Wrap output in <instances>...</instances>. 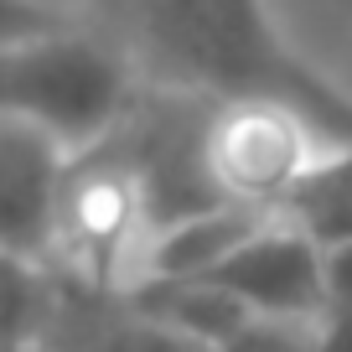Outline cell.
Segmentation results:
<instances>
[{
  "mask_svg": "<svg viewBox=\"0 0 352 352\" xmlns=\"http://www.w3.org/2000/svg\"><path fill=\"white\" fill-rule=\"evenodd\" d=\"M120 47L140 83L202 104H275L352 151V94L275 26L264 0H120Z\"/></svg>",
  "mask_w": 352,
  "mask_h": 352,
  "instance_id": "6da1fadb",
  "label": "cell"
},
{
  "mask_svg": "<svg viewBox=\"0 0 352 352\" xmlns=\"http://www.w3.org/2000/svg\"><path fill=\"white\" fill-rule=\"evenodd\" d=\"M135 94L140 73L114 36H94L73 21L0 47V120L47 135L67 155L109 140Z\"/></svg>",
  "mask_w": 352,
  "mask_h": 352,
  "instance_id": "7a4b0ae2",
  "label": "cell"
},
{
  "mask_svg": "<svg viewBox=\"0 0 352 352\" xmlns=\"http://www.w3.org/2000/svg\"><path fill=\"white\" fill-rule=\"evenodd\" d=\"M337 155L300 114L275 104H212L202 124V171L223 208L280 218L306 176Z\"/></svg>",
  "mask_w": 352,
  "mask_h": 352,
  "instance_id": "3957f363",
  "label": "cell"
},
{
  "mask_svg": "<svg viewBox=\"0 0 352 352\" xmlns=\"http://www.w3.org/2000/svg\"><path fill=\"white\" fill-rule=\"evenodd\" d=\"M151 233V212H145L130 166L109 145L73 155L63 197H57L52 259H63L94 290H130L140 280Z\"/></svg>",
  "mask_w": 352,
  "mask_h": 352,
  "instance_id": "277c9868",
  "label": "cell"
},
{
  "mask_svg": "<svg viewBox=\"0 0 352 352\" xmlns=\"http://www.w3.org/2000/svg\"><path fill=\"white\" fill-rule=\"evenodd\" d=\"M218 290H228L243 306V316L259 321H311L321 316V296H327V275H321V249L296 218H259L233 254L212 270Z\"/></svg>",
  "mask_w": 352,
  "mask_h": 352,
  "instance_id": "5b68a950",
  "label": "cell"
},
{
  "mask_svg": "<svg viewBox=\"0 0 352 352\" xmlns=\"http://www.w3.org/2000/svg\"><path fill=\"white\" fill-rule=\"evenodd\" d=\"M73 155L47 135L0 120V259L42 264L52 259V223Z\"/></svg>",
  "mask_w": 352,
  "mask_h": 352,
  "instance_id": "8992f818",
  "label": "cell"
},
{
  "mask_svg": "<svg viewBox=\"0 0 352 352\" xmlns=\"http://www.w3.org/2000/svg\"><path fill=\"white\" fill-rule=\"evenodd\" d=\"M42 316L32 264L0 259V347H32V327Z\"/></svg>",
  "mask_w": 352,
  "mask_h": 352,
  "instance_id": "52a82bcc",
  "label": "cell"
},
{
  "mask_svg": "<svg viewBox=\"0 0 352 352\" xmlns=\"http://www.w3.org/2000/svg\"><path fill=\"white\" fill-rule=\"evenodd\" d=\"M94 352H212V347H197V342L176 337V331L155 327L145 316H124V321H109V327L94 337Z\"/></svg>",
  "mask_w": 352,
  "mask_h": 352,
  "instance_id": "ba28073f",
  "label": "cell"
},
{
  "mask_svg": "<svg viewBox=\"0 0 352 352\" xmlns=\"http://www.w3.org/2000/svg\"><path fill=\"white\" fill-rule=\"evenodd\" d=\"M218 352H316V327L311 321H259V316H249Z\"/></svg>",
  "mask_w": 352,
  "mask_h": 352,
  "instance_id": "9c48e42d",
  "label": "cell"
},
{
  "mask_svg": "<svg viewBox=\"0 0 352 352\" xmlns=\"http://www.w3.org/2000/svg\"><path fill=\"white\" fill-rule=\"evenodd\" d=\"M52 26H67V16L57 6H47V0H0V47L42 36Z\"/></svg>",
  "mask_w": 352,
  "mask_h": 352,
  "instance_id": "30bf717a",
  "label": "cell"
},
{
  "mask_svg": "<svg viewBox=\"0 0 352 352\" xmlns=\"http://www.w3.org/2000/svg\"><path fill=\"white\" fill-rule=\"evenodd\" d=\"M0 352H42V347H0Z\"/></svg>",
  "mask_w": 352,
  "mask_h": 352,
  "instance_id": "8fae6325",
  "label": "cell"
}]
</instances>
